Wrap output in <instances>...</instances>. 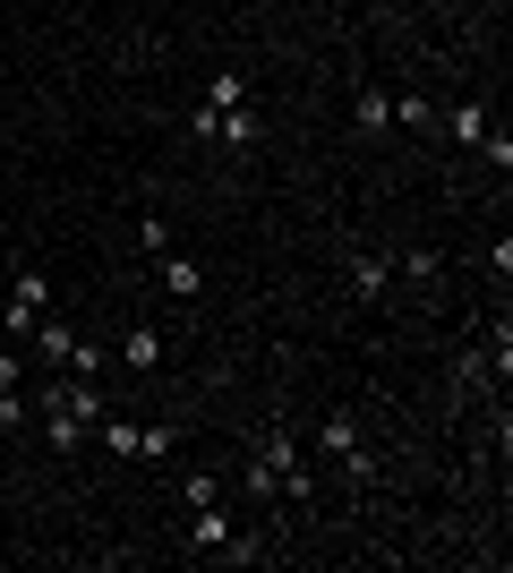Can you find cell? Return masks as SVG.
<instances>
[{
    "label": "cell",
    "instance_id": "1",
    "mask_svg": "<svg viewBox=\"0 0 513 573\" xmlns=\"http://www.w3.org/2000/svg\"><path fill=\"white\" fill-rule=\"evenodd\" d=\"M43 317H52V283H43V274H18V291H0V334H9V343H34Z\"/></svg>",
    "mask_w": 513,
    "mask_h": 573
},
{
    "label": "cell",
    "instance_id": "2",
    "mask_svg": "<svg viewBox=\"0 0 513 573\" xmlns=\"http://www.w3.org/2000/svg\"><path fill=\"white\" fill-rule=\"evenodd\" d=\"M121 368H137V377H155V368H163V334H155V325H128V334H121Z\"/></svg>",
    "mask_w": 513,
    "mask_h": 573
},
{
    "label": "cell",
    "instance_id": "3",
    "mask_svg": "<svg viewBox=\"0 0 513 573\" xmlns=\"http://www.w3.org/2000/svg\"><path fill=\"white\" fill-rule=\"evenodd\" d=\"M86 428H95V419H77L69 403H43V437H52V454H77V446H86Z\"/></svg>",
    "mask_w": 513,
    "mask_h": 573
},
{
    "label": "cell",
    "instance_id": "4",
    "mask_svg": "<svg viewBox=\"0 0 513 573\" xmlns=\"http://www.w3.org/2000/svg\"><path fill=\"white\" fill-rule=\"evenodd\" d=\"M163 291H171V300H197V291H206V265H197V257H171V249H163Z\"/></svg>",
    "mask_w": 513,
    "mask_h": 573
},
{
    "label": "cell",
    "instance_id": "5",
    "mask_svg": "<svg viewBox=\"0 0 513 573\" xmlns=\"http://www.w3.org/2000/svg\"><path fill=\"white\" fill-rule=\"evenodd\" d=\"M325 454H343V462H352V471L368 479V446H359V428H352V419H343V411L325 419Z\"/></svg>",
    "mask_w": 513,
    "mask_h": 573
},
{
    "label": "cell",
    "instance_id": "6",
    "mask_svg": "<svg viewBox=\"0 0 513 573\" xmlns=\"http://www.w3.org/2000/svg\"><path fill=\"white\" fill-rule=\"evenodd\" d=\"M197 548H206V556H223V548H231V513L223 506H197Z\"/></svg>",
    "mask_w": 513,
    "mask_h": 573
},
{
    "label": "cell",
    "instance_id": "7",
    "mask_svg": "<svg viewBox=\"0 0 513 573\" xmlns=\"http://www.w3.org/2000/svg\"><path fill=\"white\" fill-rule=\"evenodd\" d=\"M34 351H43L52 368H69V351H77V334H69L61 317H43V325H34Z\"/></svg>",
    "mask_w": 513,
    "mask_h": 573
},
{
    "label": "cell",
    "instance_id": "8",
    "mask_svg": "<svg viewBox=\"0 0 513 573\" xmlns=\"http://www.w3.org/2000/svg\"><path fill=\"white\" fill-rule=\"evenodd\" d=\"M385 283H394V265H385V257H368V249H359V257H352V291H359V300H377Z\"/></svg>",
    "mask_w": 513,
    "mask_h": 573
},
{
    "label": "cell",
    "instance_id": "9",
    "mask_svg": "<svg viewBox=\"0 0 513 573\" xmlns=\"http://www.w3.org/2000/svg\"><path fill=\"white\" fill-rule=\"evenodd\" d=\"M240 103H249V86H240V77H214V95H206V112H197V121H214V112H240Z\"/></svg>",
    "mask_w": 513,
    "mask_h": 573
},
{
    "label": "cell",
    "instance_id": "10",
    "mask_svg": "<svg viewBox=\"0 0 513 573\" xmlns=\"http://www.w3.org/2000/svg\"><path fill=\"white\" fill-rule=\"evenodd\" d=\"M453 137H462V146H488V112L480 103H453Z\"/></svg>",
    "mask_w": 513,
    "mask_h": 573
},
{
    "label": "cell",
    "instance_id": "11",
    "mask_svg": "<svg viewBox=\"0 0 513 573\" xmlns=\"http://www.w3.org/2000/svg\"><path fill=\"white\" fill-rule=\"evenodd\" d=\"M171 446H180V437H171V428H163V419H155V428H146V419H137V454H146V462H171Z\"/></svg>",
    "mask_w": 513,
    "mask_h": 573
},
{
    "label": "cell",
    "instance_id": "12",
    "mask_svg": "<svg viewBox=\"0 0 513 573\" xmlns=\"http://www.w3.org/2000/svg\"><path fill=\"white\" fill-rule=\"evenodd\" d=\"M95 428H103V446H112V454H137V419H121V411H103Z\"/></svg>",
    "mask_w": 513,
    "mask_h": 573
},
{
    "label": "cell",
    "instance_id": "13",
    "mask_svg": "<svg viewBox=\"0 0 513 573\" xmlns=\"http://www.w3.org/2000/svg\"><path fill=\"white\" fill-rule=\"evenodd\" d=\"M359 128H368V137H377V128H394V95H377V86H368V95H359Z\"/></svg>",
    "mask_w": 513,
    "mask_h": 573
},
{
    "label": "cell",
    "instance_id": "14",
    "mask_svg": "<svg viewBox=\"0 0 513 573\" xmlns=\"http://www.w3.org/2000/svg\"><path fill=\"white\" fill-rule=\"evenodd\" d=\"M103 368H112V351H103V343H77V351H69V377H103Z\"/></svg>",
    "mask_w": 513,
    "mask_h": 573
},
{
    "label": "cell",
    "instance_id": "15",
    "mask_svg": "<svg viewBox=\"0 0 513 573\" xmlns=\"http://www.w3.org/2000/svg\"><path fill=\"white\" fill-rule=\"evenodd\" d=\"M137 240H146V257H163V249H171V223H163V215H146V223H137Z\"/></svg>",
    "mask_w": 513,
    "mask_h": 573
},
{
    "label": "cell",
    "instance_id": "16",
    "mask_svg": "<svg viewBox=\"0 0 513 573\" xmlns=\"http://www.w3.org/2000/svg\"><path fill=\"white\" fill-rule=\"evenodd\" d=\"M9 385H18V351H0V394H9Z\"/></svg>",
    "mask_w": 513,
    "mask_h": 573
}]
</instances>
